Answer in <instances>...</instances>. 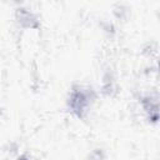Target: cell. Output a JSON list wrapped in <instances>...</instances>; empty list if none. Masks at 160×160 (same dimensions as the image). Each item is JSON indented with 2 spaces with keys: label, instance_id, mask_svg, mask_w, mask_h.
Returning <instances> with one entry per match:
<instances>
[{
  "label": "cell",
  "instance_id": "obj_1",
  "mask_svg": "<svg viewBox=\"0 0 160 160\" xmlns=\"http://www.w3.org/2000/svg\"><path fill=\"white\" fill-rule=\"evenodd\" d=\"M91 100H92L91 91L89 89L80 86L71 91L69 99V106L74 114H76L78 116H82L88 111Z\"/></svg>",
  "mask_w": 160,
  "mask_h": 160
},
{
  "label": "cell",
  "instance_id": "obj_2",
  "mask_svg": "<svg viewBox=\"0 0 160 160\" xmlns=\"http://www.w3.org/2000/svg\"><path fill=\"white\" fill-rule=\"evenodd\" d=\"M18 21L21 26L24 28H36L38 25V19L36 16L30 12L29 10H25V9H21L19 12H18Z\"/></svg>",
  "mask_w": 160,
  "mask_h": 160
},
{
  "label": "cell",
  "instance_id": "obj_3",
  "mask_svg": "<svg viewBox=\"0 0 160 160\" xmlns=\"http://www.w3.org/2000/svg\"><path fill=\"white\" fill-rule=\"evenodd\" d=\"M89 160H102V152L100 150H95L90 154Z\"/></svg>",
  "mask_w": 160,
  "mask_h": 160
},
{
  "label": "cell",
  "instance_id": "obj_4",
  "mask_svg": "<svg viewBox=\"0 0 160 160\" xmlns=\"http://www.w3.org/2000/svg\"><path fill=\"white\" fill-rule=\"evenodd\" d=\"M19 160H28V159H25V158H21V159H19Z\"/></svg>",
  "mask_w": 160,
  "mask_h": 160
}]
</instances>
